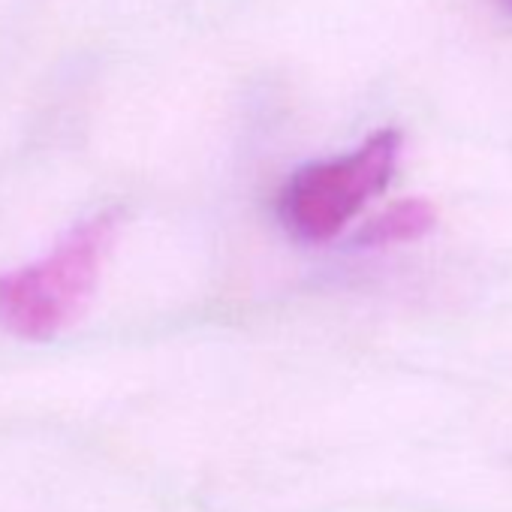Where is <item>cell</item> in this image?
Here are the masks:
<instances>
[{
	"instance_id": "6da1fadb",
	"label": "cell",
	"mask_w": 512,
	"mask_h": 512,
	"mask_svg": "<svg viewBox=\"0 0 512 512\" xmlns=\"http://www.w3.org/2000/svg\"><path fill=\"white\" fill-rule=\"evenodd\" d=\"M121 211L109 208L70 229L43 260L0 278V329L25 341H49L82 317L118 235Z\"/></svg>"
},
{
	"instance_id": "7a4b0ae2",
	"label": "cell",
	"mask_w": 512,
	"mask_h": 512,
	"mask_svg": "<svg viewBox=\"0 0 512 512\" xmlns=\"http://www.w3.org/2000/svg\"><path fill=\"white\" fill-rule=\"evenodd\" d=\"M401 136L380 130L353 154L299 169L278 199L284 226L311 244L335 238L395 175Z\"/></svg>"
},
{
	"instance_id": "3957f363",
	"label": "cell",
	"mask_w": 512,
	"mask_h": 512,
	"mask_svg": "<svg viewBox=\"0 0 512 512\" xmlns=\"http://www.w3.org/2000/svg\"><path fill=\"white\" fill-rule=\"evenodd\" d=\"M437 223V211L425 199H404L389 205L383 214H377L362 232L359 244L362 247H386V244H404L428 235Z\"/></svg>"
},
{
	"instance_id": "277c9868",
	"label": "cell",
	"mask_w": 512,
	"mask_h": 512,
	"mask_svg": "<svg viewBox=\"0 0 512 512\" xmlns=\"http://www.w3.org/2000/svg\"><path fill=\"white\" fill-rule=\"evenodd\" d=\"M503 4H506V10L512 13V0H503Z\"/></svg>"
}]
</instances>
